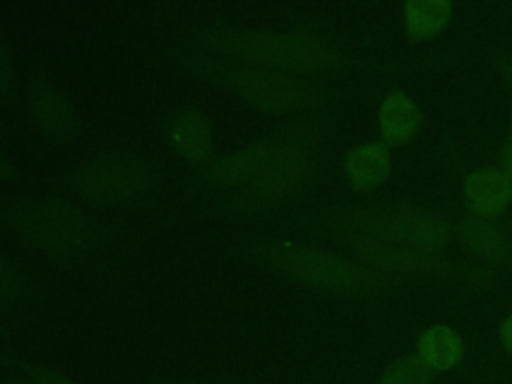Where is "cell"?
<instances>
[{"instance_id":"cell-7","label":"cell","mask_w":512,"mask_h":384,"mask_svg":"<svg viewBox=\"0 0 512 384\" xmlns=\"http://www.w3.org/2000/svg\"><path fill=\"white\" fill-rule=\"evenodd\" d=\"M14 226L36 246L50 252H72L88 236L86 216L64 200H36L12 214Z\"/></svg>"},{"instance_id":"cell-3","label":"cell","mask_w":512,"mask_h":384,"mask_svg":"<svg viewBox=\"0 0 512 384\" xmlns=\"http://www.w3.org/2000/svg\"><path fill=\"white\" fill-rule=\"evenodd\" d=\"M276 136L278 146L268 166L230 200L234 212L268 210L298 192L310 178L316 162V124L308 118H296L278 128Z\"/></svg>"},{"instance_id":"cell-20","label":"cell","mask_w":512,"mask_h":384,"mask_svg":"<svg viewBox=\"0 0 512 384\" xmlns=\"http://www.w3.org/2000/svg\"><path fill=\"white\" fill-rule=\"evenodd\" d=\"M20 286V272L10 260L0 256V306L14 300V296L20 292Z\"/></svg>"},{"instance_id":"cell-17","label":"cell","mask_w":512,"mask_h":384,"mask_svg":"<svg viewBox=\"0 0 512 384\" xmlns=\"http://www.w3.org/2000/svg\"><path fill=\"white\" fill-rule=\"evenodd\" d=\"M452 4L446 0H410L404 6L406 28L412 36L436 34L450 18Z\"/></svg>"},{"instance_id":"cell-19","label":"cell","mask_w":512,"mask_h":384,"mask_svg":"<svg viewBox=\"0 0 512 384\" xmlns=\"http://www.w3.org/2000/svg\"><path fill=\"white\" fill-rule=\"evenodd\" d=\"M18 92V78H16V68L14 60L10 54V48L0 32V98L12 100Z\"/></svg>"},{"instance_id":"cell-12","label":"cell","mask_w":512,"mask_h":384,"mask_svg":"<svg viewBox=\"0 0 512 384\" xmlns=\"http://www.w3.org/2000/svg\"><path fill=\"white\" fill-rule=\"evenodd\" d=\"M464 194L478 214L492 216L506 208L512 198V188L502 170L480 168L466 178Z\"/></svg>"},{"instance_id":"cell-9","label":"cell","mask_w":512,"mask_h":384,"mask_svg":"<svg viewBox=\"0 0 512 384\" xmlns=\"http://www.w3.org/2000/svg\"><path fill=\"white\" fill-rule=\"evenodd\" d=\"M340 242L366 262L372 270L380 272H440L444 266L434 262L426 252L394 244L372 236H346Z\"/></svg>"},{"instance_id":"cell-21","label":"cell","mask_w":512,"mask_h":384,"mask_svg":"<svg viewBox=\"0 0 512 384\" xmlns=\"http://www.w3.org/2000/svg\"><path fill=\"white\" fill-rule=\"evenodd\" d=\"M6 384H78L72 378L58 374V372H50V370H40L34 372L30 378H14Z\"/></svg>"},{"instance_id":"cell-24","label":"cell","mask_w":512,"mask_h":384,"mask_svg":"<svg viewBox=\"0 0 512 384\" xmlns=\"http://www.w3.org/2000/svg\"><path fill=\"white\" fill-rule=\"evenodd\" d=\"M504 176L508 178L510 182V188H512V134L506 142V148H504Z\"/></svg>"},{"instance_id":"cell-18","label":"cell","mask_w":512,"mask_h":384,"mask_svg":"<svg viewBox=\"0 0 512 384\" xmlns=\"http://www.w3.org/2000/svg\"><path fill=\"white\" fill-rule=\"evenodd\" d=\"M436 372H432L418 354H408L384 368L376 384H434Z\"/></svg>"},{"instance_id":"cell-11","label":"cell","mask_w":512,"mask_h":384,"mask_svg":"<svg viewBox=\"0 0 512 384\" xmlns=\"http://www.w3.org/2000/svg\"><path fill=\"white\" fill-rule=\"evenodd\" d=\"M172 148L190 164H208L214 150V128L210 118L198 108L176 114L168 128Z\"/></svg>"},{"instance_id":"cell-5","label":"cell","mask_w":512,"mask_h":384,"mask_svg":"<svg viewBox=\"0 0 512 384\" xmlns=\"http://www.w3.org/2000/svg\"><path fill=\"white\" fill-rule=\"evenodd\" d=\"M210 74L220 86L266 114L292 112L318 100L316 90L290 72L232 64L212 68Z\"/></svg>"},{"instance_id":"cell-6","label":"cell","mask_w":512,"mask_h":384,"mask_svg":"<svg viewBox=\"0 0 512 384\" xmlns=\"http://www.w3.org/2000/svg\"><path fill=\"white\" fill-rule=\"evenodd\" d=\"M148 164L134 154H108L84 164L72 178L80 198L92 204H120L138 198L150 186Z\"/></svg>"},{"instance_id":"cell-15","label":"cell","mask_w":512,"mask_h":384,"mask_svg":"<svg viewBox=\"0 0 512 384\" xmlns=\"http://www.w3.org/2000/svg\"><path fill=\"white\" fill-rule=\"evenodd\" d=\"M378 122L388 142H404L418 130L420 110L404 92L394 90L382 102Z\"/></svg>"},{"instance_id":"cell-22","label":"cell","mask_w":512,"mask_h":384,"mask_svg":"<svg viewBox=\"0 0 512 384\" xmlns=\"http://www.w3.org/2000/svg\"><path fill=\"white\" fill-rule=\"evenodd\" d=\"M14 174H16V164H14V160L0 148V180L14 178Z\"/></svg>"},{"instance_id":"cell-2","label":"cell","mask_w":512,"mask_h":384,"mask_svg":"<svg viewBox=\"0 0 512 384\" xmlns=\"http://www.w3.org/2000/svg\"><path fill=\"white\" fill-rule=\"evenodd\" d=\"M252 254L268 268L334 294L364 296L382 290L386 284V280L366 264L288 240L258 242L252 246Z\"/></svg>"},{"instance_id":"cell-4","label":"cell","mask_w":512,"mask_h":384,"mask_svg":"<svg viewBox=\"0 0 512 384\" xmlns=\"http://www.w3.org/2000/svg\"><path fill=\"white\" fill-rule=\"evenodd\" d=\"M326 228L340 240L346 236H372L402 244L426 254L436 252L448 240V224L442 216L416 206H374L336 214Z\"/></svg>"},{"instance_id":"cell-1","label":"cell","mask_w":512,"mask_h":384,"mask_svg":"<svg viewBox=\"0 0 512 384\" xmlns=\"http://www.w3.org/2000/svg\"><path fill=\"white\" fill-rule=\"evenodd\" d=\"M202 40L246 66L280 72H314L340 64V54L330 42L304 30L276 32L214 24L202 32Z\"/></svg>"},{"instance_id":"cell-14","label":"cell","mask_w":512,"mask_h":384,"mask_svg":"<svg viewBox=\"0 0 512 384\" xmlns=\"http://www.w3.org/2000/svg\"><path fill=\"white\" fill-rule=\"evenodd\" d=\"M418 358L432 372H446L460 364L464 356V344L460 336L448 326H432L424 330L416 344Z\"/></svg>"},{"instance_id":"cell-23","label":"cell","mask_w":512,"mask_h":384,"mask_svg":"<svg viewBox=\"0 0 512 384\" xmlns=\"http://www.w3.org/2000/svg\"><path fill=\"white\" fill-rule=\"evenodd\" d=\"M500 340L508 352H512V316H508L500 328Z\"/></svg>"},{"instance_id":"cell-10","label":"cell","mask_w":512,"mask_h":384,"mask_svg":"<svg viewBox=\"0 0 512 384\" xmlns=\"http://www.w3.org/2000/svg\"><path fill=\"white\" fill-rule=\"evenodd\" d=\"M30 108L36 126L52 138H68L76 130L74 106L50 78L38 76L32 80Z\"/></svg>"},{"instance_id":"cell-8","label":"cell","mask_w":512,"mask_h":384,"mask_svg":"<svg viewBox=\"0 0 512 384\" xmlns=\"http://www.w3.org/2000/svg\"><path fill=\"white\" fill-rule=\"evenodd\" d=\"M278 146V136L268 134L244 148L210 160L204 178L212 186H246L268 166Z\"/></svg>"},{"instance_id":"cell-16","label":"cell","mask_w":512,"mask_h":384,"mask_svg":"<svg viewBox=\"0 0 512 384\" xmlns=\"http://www.w3.org/2000/svg\"><path fill=\"white\" fill-rule=\"evenodd\" d=\"M460 240L474 256H480L484 260L502 262L510 252L508 238L502 234V230L482 218H470L462 222Z\"/></svg>"},{"instance_id":"cell-13","label":"cell","mask_w":512,"mask_h":384,"mask_svg":"<svg viewBox=\"0 0 512 384\" xmlns=\"http://www.w3.org/2000/svg\"><path fill=\"white\" fill-rule=\"evenodd\" d=\"M344 170L356 190L372 188L386 180L390 172V154L384 144L354 146L344 160Z\"/></svg>"}]
</instances>
